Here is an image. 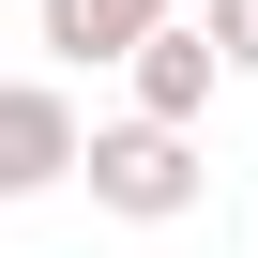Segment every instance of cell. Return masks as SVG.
<instances>
[{
  "label": "cell",
  "instance_id": "obj_5",
  "mask_svg": "<svg viewBox=\"0 0 258 258\" xmlns=\"http://www.w3.org/2000/svg\"><path fill=\"white\" fill-rule=\"evenodd\" d=\"M198 31H213V61H228V76H258V0H198Z\"/></svg>",
  "mask_w": 258,
  "mask_h": 258
},
{
  "label": "cell",
  "instance_id": "obj_6",
  "mask_svg": "<svg viewBox=\"0 0 258 258\" xmlns=\"http://www.w3.org/2000/svg\"><path fill=\"white\" fill-rule=\"evenodd\" d=\"M137 16H198V0H137Z\"/></svg>",
  "mask_w": 258,
  "mask_h": 258
},
{
  "label": "cell",
  "instance_id": "obj_2",
  "mask_svg": "<svg viewBox=\"0 0 258 258\" xmlns=\"http://www.w3.org/2000/svg\"><path fill=\"white\" fill-rule=\"evenodd\" d=\"M76 137H91V121H76L61 76H0V213L46 198V182H76Z\"/></svg>",
  "mask_w": 258,
  "mask_h": 258
},
{
  "label": "cell",
  "instance_id": "obj_4",
  "mask_svg": "<svg viewBox=\"0 0 258 258\" xmlns=\"http://www.w3.org/2000/svg\"><path fill=\"white\" fill-rule=\"evenodd\" d=\"M31 31H46V61H61V76H91V61L137 46L152 16H137V0H31Z\"/></svg>",
  "mask_w": 258,
  "mask_h": 258
},
{
  "label": "cell",
  "instance_id": "obj_3",
  "mask_svg": "<svg viewBox=\"0 0 258 258\" xmlns=\"http://www.w3.org/2000/svg\"><path fill=\"white\" fill-rule=\"evenodd\" d=\"M213 76H228V61H213V31H198V16H152L137 46H121V91H137L152 121H213Z\"/></svg>",
  "mask_w": 258,
  "mask_h": 258
},
{
  "label": "cell",
  "instance_id": "obj_1",
  "mask_svg": "<svg viewBox=\"0 0 258 258\" xmlns=\"http://www.w3.org/2000/svg\"><path fill=\"white\" fill-rule=\"evenodd\" d=\"M76 182H91V213H121V228H182V213L213 198V167H198V121H152V106L91 121V137H76Z\"/></svg>",
  "mask_w": 258,
  "mask_h": 258
}]
</instances>
